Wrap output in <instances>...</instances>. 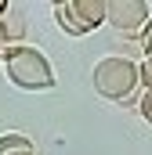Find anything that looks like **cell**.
<instances>
[{
  "mask_svg": "<svg viewBox=\"0 0 152 155\" xmlns=\"http://www.w3.org/2000/svg\"><path fill=\"white\" fill-rule=\"evenodd\" d=\"M94 90L116 101V105H138V94H141V72H138V61L123 58V54H105L94 61Z\"/></svg>",
  "mask_w": 152,
  "mask_h": 155,
  "instance_id": "cell-1",
  "label": "cell"
},
{
  "mask_svg": "<svg viewBox=\"0 0 152 155\" xmlns=\"http://www.w3.org/2000/svg\"><path fill=\"white\" fill-rule=\"evenodd\" d=\"M4 69H7V79L22 90H51L54 87V65L36 47H26V43L11 47L4 54Z\"/></svg>",
  "mask_w": 152,
  "mask_h": 155,
  "instance_id": "cell-2",
  "label": "cell"
},
{
  "mask_svg": "<svg viewBox=\"0 0 152 155\" xmlns=\"http://www.w3.org/2000/svg\"><path fill=\"white\" fill-rule=\"evenodd\" d=\"M152 18V7L145 0H109V25H112L119 36H141V29L149 25Z\"/></svg>",
  "mask_w": 152,
  "mask_h": 155,
  "instance_id": "cell-3",
  "label": "cell"
},
{
  "mask_svg": "<svg viewBox=\"0 0 152 155\" xmlns=\"http://www.w3.org/2000/svg\"><path fill=\"white\" fill-rule=\"evenodd\" d=\"M54 22L69 33V36H87L91 33V25L80 18V11H76V0H58L54 4Z\"/></svg>",
  "mask_w": 152,
  "mask_h": 155,
  "instance_id": "cell-4",
  "label": "cell"
},
{
  "mask_svg": "<svg viewBox=\"0 0 152 155\" xmlns=\"http://www.w3.org/2000/svg\"><path fill=\"white\" fill-rule=\"evenodd\" d=\"M76 11H80V18H83L91 29H98V25L109 18V0H76Z\"/></svg>",
  "mask_w": 152,
  "mask_h": 155,
  "instance_id": "cell-5",
  "label": "cell"
},
{
  "mask_svg": "<svg viewBox=\"0 0 152 155\" xmlns=\"http://www.w3.org/2000/svg\"><path fill=\"white\" fill-rule=\"evenodd\" d=\"M18 152H36V148H33V141H29L26 134H18V130L4 134V137H0V155H18Z\"/></svg>",
  "mask_w": 152,
  "mask_h": 155,
  "instance_id": "cell-6",
  "label": "cell"
},
{
  "mask_svg": "<svg viewBox=\"0 0 152 155\" xmlns=\"http://www.w3.org/2000/svg\"><path fill=\"white\" fill-rule=\"evenodd\" d=\"M138 112L152 123V90H141V94H138Z\"/></svg>",
  "mask_w": 152,
  "mask_h": 155,
  "instance_id": "cell-7",
  "label": "cell"
},
{
  "mask_svg": "<svg viewBox=\"0 0 152 155\" xmlns=\"http://www.w3.org/2000/svg\"><path fill=\"white\" fill-rule=\"evenodd\" d=\"M138 72H141V90H152V58H145L138 65Z\"/></svg>",
  "mask_w": 152,
  "mask_h": 155,
  "instance_id": "cell-8",
  "label": "cell"
},
{
  "mask_svg": "<svg viewBox=\"0 0 152 155\" xmlns=\"http://www.w3.org/2000/svg\"><path fill=\"white\" fill-rule=\"evenodd\" d=\"M138 43H141V51H145V58H152V18H149V25L141 29V36H138Z\"/></svg>",
  "mask_w": 152,
  "mask_h": 155,
  "instance_id": "cell-9",
  "label": "cell"
},
{
  "mask_svg": "<svg viewBox=\"0 0 152 155\" xmlns=\"http://www.w3.org/2000/svg\"><path fill=\"white\" fill-rule=\"evenodd\" d=\"M18 155H36V152H18Z\"/></svg>",
  "mask_w": 152,
  "mask_h": 155,
  "instance_id": "cell-10",
  "label": "cell"
}]
</instances>
